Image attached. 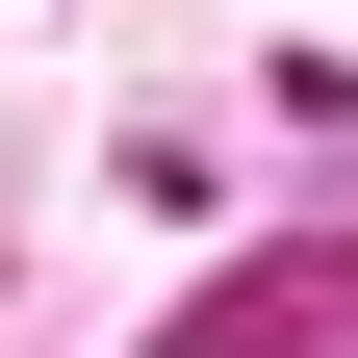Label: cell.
Here are the masks:
<instances>
[{
  "label": "cell",
  "instance_id": "1",
  "mask_svg": "<svg viewBox=\"0 0 358 358\" xmlns=\"http://www.w3.org/2000/svg\"><path fill=\"white\" fill-rule=\"evenodd\" d=\"M179 358H358V256H256V282L205 307Z\"/></svg>",
  "mask_w": 358,
  "mask_h": 358
}]
</instances>
